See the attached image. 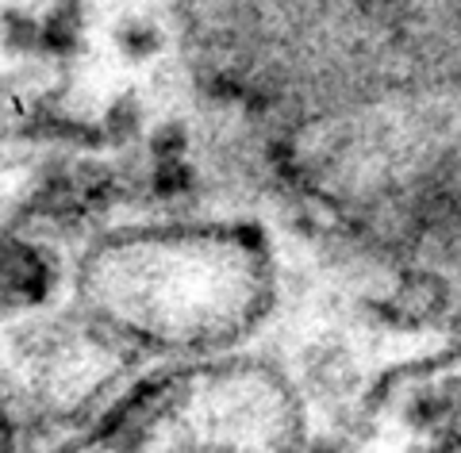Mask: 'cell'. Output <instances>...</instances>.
<instances>
[{
    "mask_svg": "<svg viewBox=\"0 0 461 453\" xmlns=\"http://www.w3.org/2000/svg\"><path fill=\"white\" fill-rule=\"evenodd\" d=\"M115 39H120V50L127 54V58H150L154 50H158V27L154 23H147V20H131V23H123L120 32H115Z\"/></svg>",
    "mask_w": 461,
    "mask_h": 453,
    "instance_id": "1",
    "label": "cell"
},
{
    "mask_svg": "<svg viewBox=\"0 0 461 453\" xmlns=\"http://www.w3.org/2000/svg\"><path fill=\"white\" fill-rule=\"evenodd\" d=\"M150 150L158 154V162H169V158H177V154L185 150V131H181V127H173V123H166V127L154 135Z\"/></svg>",
    "mask_w": 461,
    "mask_h": 453,
    "instance_id": "2",
    "label": "cell"
}]
</instances>
